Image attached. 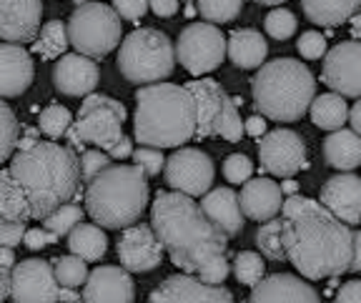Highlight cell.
Here are the masks:
<instances>
[{
  "label": "cell",
  "mask_w": 361,
  "mask_h": 303,
  "mask_svg": "<svg viewBox=\"0 0 361 303\" xmlns=\"http://www.w3.org/2000/svg\"><path fill=\"white\" fill-rule=\"evenodd\" d=\"M183 3H188V6H191V3H193V0H183Z\"/></svg>",
  "instance_id": "61"
},
{
  "label": "cell",
  "mask_w": 361,
  "mask_h": 303,
  "mask_svg": "<svg viewBox=\"0 0 361 303\" xmlns=\"http://www.w3.org/2000/svg\"><path fill=\"white\" fill-rule=\"evenodd\" d=\"M264 28L274 40H288L296 33L299 23H296V16H293L291 11H286V8H274V11L266 16Z\"/></svg>",
  "instance_id": "40"
},
{
  "label": "cell",
  "mask_w": 361,
  "mask_h": 303,
  "mask_svg": "<svg viewBox=\"0 0 361 303\" xmlns=\"http://www.w3.org/2000/svg\"><path fill=\"white\" fill-rule=\"evenodd\" d=\"M241 8L243 0H198V13L206 23H231Z\"/></svg>",
  "instance_id": "39"
},
{
  "label": "cell",
  "mask_w": 361,
  "mask_h": 303,
  "mask_svg": "<svg viewBox=\"0 0 361 303\" xmlns=\"http://www.w3.org/2000/svg\"><path fill=\"white\" fill-rule=\"evenodd\" d=\"M18 135H20V123L16 113L0 98V163H6L18 148Z\"/></svg>",
  "instance_id": "37"
},
{
  "label": "cell",
  "mask_w": 361,
  "mask_h": 303,
  "mask_svg": "<svg viewBox=\"0 0 361 303\" xmlns=\"http://www.w3.org/2000/svg\"><path fill=\"white\" fill-rule=\"evenodd\" d=\"M11 296V273L0 268V303Z\"/></svg>",
  "instance_id": "56"
},
{
  "label": "cell",
  "mask_w": 361,
  "mask_h": 303,
  "mask_svg": "<svg viewBox=\"0 0 361 303\" xmlns=\"http://www.w3.org/2000/svg\"><path fill=\"white\" fill-rule=\"evenodd\" d=\"M176 45L156 28H138L126 35L118 51V70L128 83H161L176 68Z\"/></svg>",
  "instance_id": "7"
},
{
  "label": "cell",
  "mask_w": 361,
  "mask_h": 303,
  "mask_svg": "<svg viewBox=\"0 0 361 303\" xmlns=\"http://www.w3.org/2000/svg\"><path fill=\"white\" fill-rule=\"evenodd\" d=\"M23 243H25L30 251H40V248L58 243V236H56V233H51V230H45V228H28V233H25Z\"/></svg>",
  "instance_id": "48"
},
{
  "label": "cell",
  "mask_w": 361,
  "mask_h": 303,
  "mask_svg": "<svg viewBox=\"0 0 361 303\" xmlns=\"http://www.w3.org/2000/svg\"><path fill=\"white\" fill-rule=\"evenodd\" d=\"M133 163L146 175H158L161 171H166V158H164V153H161V148H148V146L135 148Z\"/></svg>",
  "instance_id": "43"
},
{
  "label": "cell",
  "mask_w": 361,
  "mask_h": 303,
  "mask_svg": "<svg viewBox=\"0 0 361 303\" xmlns=\"http://www.w3.org/2000/svg\"><path fill=\"white\" fill-rule=\"evenodd\" d=\"M146 206L148 175L135 163H113L85 185V211L101 228H130Z\"/></svg>",
  "instance_id": "6"
},
{
  "label": "cell",
  "mask_w": 361,
  "mask_h": 303,
  "mask_svg": "<svg viewBox=\"0 0 361 303\" xmlns=\"http://www.w3.org/2000/svg\"><path fill=\"white\" fill-rule=\"evenodd\" d=\"M322 80L344 98H361V43H336L324 58Z\"/></svg>",
  "instance_id": "15"
},
{
  "label": "cell",
  "mask_w": 361,
  "mask_h": 303,
  "mask_svg": "<svg viewBox=\"0 0 361 303\" xmlns=\"http://www.w3.org/2000/svg\"><path fill=\"white\" fill-rule=\"evenodd\" d=\"M11 173L28 198L35 221H45L53 211L71 203L83 180L80 158L71 146L56 141H38L33 148L18 151L11 158Z\"/></svg>",
  "instance_id": "3"
},
{
  "label": "cell",
  "mask_w": 361,
  "mask_h": 303,
  "mask_svg": "<svg viewBox=\"0 0 361 303\" xmlns=\"http://www.w3.org/2000/svg\"><path fill=\"white\" fill-rule=\"evenodd\" d=\"M108 156H111L113 161H123V158L133 156V143H130L128 135H123V138H121V141L108 151Z\"/></svg>",
  "instance_id": "52"
},
{
  "label": "cell",
  "mask_w": 361,
  "mask_h": 303,
  "mask_svg": "<svg viewBox=\"0 0 361 303\" xmlns=\"http://www.w3.org/2000/svg\"><path fill=\"white\" fill-rule=\"evenodd\" d=\"M322 206L329 208L341 223H361V178L354 173H338L324 183Z\"/></svg>",
  "instance_id": "21"
},
{
  "label": "cell",
  "mask_w": 361,
  "mask_h": 303,
  "mask_svg": "<svg viewBox=\"0 0 361 303\" xmlns=\"http://www.w3.org/2000/svg\"><path fill=\"white\" fill-rule=\"evenodd\" d=\"M151 11L158 18H173L178 13V0H151Z\"/></svg>",
  "instance_id": "50"
},
{
  "label": "cell",
  "mask_w": 361,
  "mask_h": 303,
  "mask_svg": "<svg viewBox=\"0 0 361 303\" xmlns=\"http://www.w3.org/2000/svg\"><path fill=\"white\" fill-rule=\"evenodd\" d=\"M336 303H361V281H349L338 288Z\"/></svg>",
  "instance_id": "49"
},
{
  "label": "cell",
  "mask_w": 361,
  "mask_h": 303,
  "mask_svg": "<svg viewBox=\"0 0 361 303\" xmlns=\"http://www.w3.org/2000/svg\"><path fill=\"white\" fill-rule=\"evenodd\" d=\"M111 161H113V158L108 156L106 151H101V148L83 151V156H80V175H83V183L88 185L98 173H103L106 168H111V166H113Z\"/></svg>",
  "instance_id": "41"
},
{
  "label": "cell",
  "mask_w": 361,
  "mask_h": 303,
  "mask_svg": "<svg viewBox=\"0 0 361 303\" xmlns=\"http://www.w3.org/2000/svg\"><path fill=\"white\" fill-rule=\"evenodd\" d=\"M80 223H83V208L75 206V203H66V206L53 211V214L43 221V228L51 230V233H56V236L61 238V236H71V230Z\"/></svg>",
  "instance_id": "38"
},
{
  "label": "cell",
  "mask_w": 361,
  "mask_h": 303,
  "mask_svg": "<svg viewBox=\"0 0 361 303\" xmlns=\"http://www.w3.org/2000/svg\"><path fill=\"white\" fill-rule=\"evenodd\" d=\"M98 80H101L98 63L80 53H68V56L58 58L56 68H53V85L63 96L88 98L96 90Z\"/></svg>",
  "instance_id": "19"
},
{
  "label": "cell",
  "mask_w": 361,
  "mask_h": 303,
  "mask_svg": "<svg viewBox=\"0 0 361 303\" xmlns=\"http://www.w3.org/2000/svg\"><path fill=\"white\" fill-rule=\"evenodd\" d=\"M148 303H233V293L224 286H209L198 276L176 273L153 288Z\"/></svg>",
  "instance_id": "16"
},
{
  "label": "cell",
  "mask_w": 361,
  "mask_h": 303,
  "mask_svg": "<svg viewBox=\"0 0 361 303\" xmlns=\"http://www.w3.org/2000/svg\"><path fill=\"white\" fill-rule=\"evenodd\" d=\"M73 125V116L68 111L66 106L61 103H51V106H45L40 111V118H38V130L45 133L51 141H58L61 135H66Z\"/></svg>",
  "instance_id": "35"
},
{
  "label": "cell",
  "mask_w": 361,
  "mask_h": 303,
  "mask_svg": "<svg viewBox=\"0 0 361 303\" xmlns=\"http://www.w3.org/2000/svg\"><path fill=\"white\" fill-rule=\"evenodd\" d=\"M248 303H322L311 283L291 273H271L251 288Z\"/></svg>",
  "instance_id": "23"
},
{
  "label": "cell",
  "mask_w": 361,
  "mask_h": 303,
  "mask_svg": "<svg viewBox=\"0 0 361 303\" xmlns=\"http://www.w3.org/2000/svg\"><path fill=\"white\" fill-rule=\"evenodd\" d=\"M16 253H13V248H0V268L3 271H13L16 268Z\"/></svg>",
  "instance_id": "54"
},
{
  "label": "cell",
  "mask_w": 361,
  "mask_h": 303,
  "mask_svg": "<svg viewBox=\"0 0 361 303\" xmlns=\"http://www.w3.org/2000/svg\"><path fill=\"white\" fill-rule=\"evenodd\" d=\"M68 45H71V38H68V23L51 20L40 28L38 40L33 43V51L38 53L43 61H56V58L66 56Z\"/></svg>",
  "instance_id": "32"
},
{
  "label": "cell",
  "mask_w": 361,
  "mask_h": 303,
  "mask_svg": "<svg viewBox=\"0 0 361 303\" xmlns=\"http://www.w3.org/2000/svg\"><path fill=\"white\" fill-rule=\"evenodd\" d=\"M351 35H354V40L361 43V8L356 11V16L351 18Z\"/></svg>",
  "instance_id": "57"
},
{
  "label": "cell",
  "mask_w": 361,
  "mask_h": 303,
  "mask_svg": "<svg viewBox=\"0 0 361 303\" xmlns=\"http://www.w3.org/2000/svg\"><path fill=\"white\" fill-rule=\"evenodd\" d=\"M166 183L183 196H206L216 178L214 161L201 148H178L166 161Z\"/></svg>",
  "instance_id": "12"
},
{
  "label": "cell",
  "mask_w": 361,
  "mask_h": 303,
  "mask_svg": "<svg viewBox=\"0 0 361 303\" xmlns=\"http://www.w3.org/2000/svg\"><path fill=\"white\" fill-rule=\"evenodd\" d=\"M238 198H241L243 216L251 221H274L283 208L281 185L271 178H254L243 183Z\"/></svg>",
  "instance_id": "24"
},
{
  "label": "cell",
  "mask_w": 361,
  "mask_h": 303,
  "mask_svg": "<svg viewBox=\"0 0 361 303\" xmlns=\"http://www.w3.org/2000/svg\"><path fill=\"white\" fill-rule=\"evenodd\" d=\"M0 218L8 221H30V206L23 188L16 183L11 168H0Z\"/></svg>",
  "instance_id": "31"
},
{
  "label": "cell",
  "mask_w": 361,
  "mask_h": 303,
  "mask_svg": "<svg viewBox=\"0 0 361 303\" xmlns=\"http://www.w3.org/2000/svg\"><path fill=\"white\" fill-rule=\"evenodd\" d=\"M256 243L259 251L271 261H286V248H283V221H266L256 230Z\"/></svg>",
  "instance_id": "34"
},
{
  "label": "cell",
  "mask_w": 361,
  "mask_h": 303,
  "mask_svg": "<svg viewBox=\"0 0 361 303\" xmlns=\"http://www.w3.org/2000/svg\"><path fill=\"white\" fill-rule=\"evenodd\" d=\"M203 214L209 216L226 236H238L243 228V208H241V198L233 188L228 185H221V188H211L201 201Z\"/></svg>",
  "instance_id": "25"
},
{
  "label": "cell",
  "mask_w": 361,
  "mask_h": 303,
  "mask_svg": "<svg viewBox=\"0 0 361 303\" xmlns=\"http://www.w3.org/2000/svg\"><path fill=\"white\" fill-rule=\"evenodd\" d=\"M269 56V43L266 38L254 28H238L228 35V58L241 70L261 68Z\"/></svg>",
  "instance_id": "26"
},
{
  "label": "cell",
  "mask_w": 361,
  "mask_h": 303,
  "mask_svg": "<svg viewBox=\"0 0 361 303\" xmlns=\"http://www.w3.org/2000/svg\"><path fill=\"white\" fill-rule=\"evenodd\" d=\"M261 6H279V3H286V0H256Z\"/></svg>",
  "instance_id": "59"
},
{
  "label": "cell",
  "mask_w": 361,
  "mask_h": 303,
  "mask_svg": "<svg viewBox=\"0 0 361 303\" xmlns=\"http://www.w3.org/2000/svg\"><path fill=\"white\" fill-rule=\"evenodd\" d=\"M40 0H0V43H30L40 33Z\"/></svg>",
  "instance_id": "18"
},
{
  "label": "cell",
  "mask_w": 361,
  "mask_h": 303,
  "mask_svg": "<svg viewBox=\"0 0 361 303\" xmlns=\"http://www.w3.org/2000/svg\"><path fill=\"white\" fill-rule=\"evenodd\" d=\"M186 88L196 98V111H198L196 138L221 135L228 143L241 141L243 133H246V125H243L241 116H238V106L221 88V83H216L214 78H198L186 83Z\"/></svg>",
  "instance_id": "10"
},
{
  "label": "cell",
  "mask_w": 361,
  "mask_h": 303,
  "mask_svg": "<svg viewBox=\"0 0 361 303\" xmlns=\"http://www.w3.org/2000/svg\"><path fill=\"white\" fill-rule=\"evenodd\" d=\"M35 66L30 53L18 43H0V98H18L30 88Z\"/></svg>",
  "instance_id": "22"
},
{
  "label": "cell",
  "mask_w": 361,
  "mask_h": 303,
  "mask_svg": "<svg viewBox=\"0 0 361 303\" xmlns=\"http://www.w3.org/2000/svg\"><path fill=\"white\" fill-rule=\"evenodd\" d=\"M233 276L241 286L256 288L266 278V264L259 253L254 251H241L233 259Z\"/></svg>",
  "instance_id": "36"
},
{
  "label": "cell",
  "mask_w": 361,
  "mask_h": 303,
  "mask_svg": "<svg viewBox=\"0 0 361 303\" xmlns=\"http://www.w3.org/2000/svg\"><path fill=\"white\" fill-rule=\"evenodd\" d=\"M311 120L319 128L329 130V133L341 130L346 120H349V106H346L344 96H338V93L316 96L314 103H311Z\"/></svg>",
  "instance_id": "30"
},
{
  "label": "cell",
  "mask_w": 361,
  "mask_h": 303,
  "mask_svg": "<svg viewBox=\"0 0 361 303\" xmlns=\"http://www.w3.org/2000/svg\"><path fill=\"white\" fill-rule=\"evenodd\" d=\"M354 273L361 271V230H354V261H351V268Z\"/></svg>",
  "instance_id": "53"
},
{
  "label": "cell",
  "mask_w": 361,
  "mask_h": 303,
  "mask_svg": "<svg viewBox=\"0 0 361 303\" xmlns=\"http://www.w3.org/2000/svg\"><path fill=\"white\" fill-rule=\"evenodd\" d=\"M243 125H246V133L254 135V138H264L269 130H266V120L264 116H248L246 120H243Z\"/></svg>",
  "instance_id": "51"
},
{
  "label": "cell",
  "mask_w": 361,
  "mask_h": 303,
  "mask_svg": "<svg viewBox=\"0 0 361 303\" xmlns=\"http://www.w3.org/2000/svg\"><path fill=\"white\" fill-rule=\"evenodd\" d=\"M349 120H351V130L361 135V98H359V103H354V106H351Z\"/></svg>",
  "instance_id": "55"
},
{
  "label": "cell",
  "mask_w": 361,
  "mask_h": 303,
  "mask_svg": "<svg viewBox=\"0 0 361 303\" xmlns=\"http://www.w3.org/2000/svg\"><path fill=\"white\" fill-rule=\"evenodd\" d=\"M228 56V38L214 23H191L176 40V58L191 75H206L221 68Z\"/></svg>",
  "instance_id": "11"
},
{
  "label": "cell",
  "mask_w": 361,
  "mask_h": 303,
  "mask_svg": "<svg viewBox=\"0 0 361 303\" xmlns=\"http://www.w3.org/2000/svg\"><path fill=\"white\" fill-rule=\"evenodd\" d=\"M63 288L53 271V261L28 259L11 271L13 303H58Z\"/></svg>",
  "instance_id": "13"
},
{
  "label": "cell",
  "mask_w": 361,
  "mask_h": 303,
  "mask_svg": "<svg viewBox=\"0 0 361 303\" xmlns=\"http://www.w3.org/2000/svg\"><path fill=\"white\" fill-rule=\"evenodd\" d=\"M121 16L111 6L90 0L73 11L68 20V38L75 53L98 61L121 45Z\"/></svg>",
  "instance_id": "9"
},
{
  "label": "cell",
  "mask_w": 361,
  "mask_h": 303,
  "mask_svg": "<svg viewBox=\"0 0 361 303\" xmlns=\"http://www.w3.org/2000/svg\"><path fill=\"white\" fill-rule=\"evenodd\" d=\"M301 8L311 23L324 28H336L356 16L361 0H301Z\"/></svg>",
  "instance_id": "28"
},
{
  "label": "cell",
  "mask_w": 361,
  "mask_h": 303,
  "mask_svg": "<svg viewBox=\"0 0 361 303\" xmlns=\"http://www.w3.org/2000/svg\"><path fill=\"white\" fill-rule=\"evenodd\" d=\"M151 8V0H113V11L123 20H141Z\"/></svg>",
  "instance_id": "46"
},
{
  "label": "cell",
  "mask_w": 361,
  "mask_h": 303,
  "mask_svg": "<svg viewBox=\"0 0 361 303\" xmlns=\"http://www.w3.org/2000/svg\"><path fill=\"white\" fill-rule=\"evenodd\" d=\"M299 53L306 61H319V58H326V35H322L319 30H306L299 38Z\"/></svg>",
  "instance_id": "44"
},
{
  "label": "cell",
  "mask_w": 361,
  "mask_h": 303,
  "mask_svg": "<svg viewBox=\"0 0 361 303\" xmlns=\"http://www.w3.org/2000/svg\"><path fill=\"white\" fill-rule=\"evenodd\" d=\"M151 225L171 256V264L183 273L198 276L209 264L226 256L228 236L191 196L176 191L158 193L151 206Z\"/></svg>",
  "instance_id": "1"
},
{
  "label": "cell",
  "mask_w": 361,
  "mask_h": 303,
  "mask_svg": "<svg viewBox=\"0 0 361 303\" xmlns=\"http://www.w3.org/2000/svg\"><path fill=\"white\" fill-rule=\"evenodd\" d=\"M196 98L186 85L153 83L135 90L133 135L148 148H178L196 138Z\"/></svg>",
  "instance_id": "4"
},
{
  "label": "cell",
  "mask_w": 361,
  "mask_h": 303,
  "mask_svg": "<svg viewBox=\"0 0 361 303\" xmlns=\"http://www.w3.org/2000/svg\"><path fill=\"white\" fill-rule=\"evenodd\" d=\"M164 243L148 223H135L123 230L118 241V261L130 273H148L164 261Z\"/></svg>",
  "instance_id": "17"
},
{
  "label": "cell",
  "mask_w": 361,
  "mask_h": 303,
  "mask_svg": "<svg viewBox=\"0 0 361 303\" xmlns=\"http://www.w3.org/2000/svg\"><path fill=\"white\" fill-rule=\"evenodd\" d=\"M126 106L116 98L101 96V93H90L75 116L73 125L68 130V143L73 151H83L85 143L111 151L116 143L123 138V123H126Z\"/></svg>",
  "instance_id": "8"
},
{
  "label": "cell",
  "mask_w": 361,
  "mask_h": 303,
  "mask_svg": "<svg viewBox=\"0 0 361 303\" xmlns=\"http://www.w3.org/2000/svg\"><path fill=\"white\" fill-rule=\"evenodd\" d=\"M251 173H254V166H251V161L243 153H233V156H228L224 161V175L231 185L248 183Z\"/></svg>",
  "instance_id": "42"
},
{
  "label": "cell",
  "mask_w": 361,
  "mask_h": 303,
  "mask_svg": "<svg viewBox=\"0 0 361 303\" xmlns=\"http://www.w3.org/2000/svg\"><path fill=\"white\" fill-rule=\"evenodd\" d=\"M259 161L266 173L291 178L293 173H299L309 166L304 138L291 128L269 130L259 143Z\"/></svg>",
  "instance_id": "14"
},
{
  "label": "cell",
  "mask_w": 361,
  "mask_h": 303,
  "mask_svg": "<svg viewBox=\"0 0 361 303\" xmlns=\"http://www.w3.org/2000/svg\"><path fill=\"white\" fill-rule=\"evenodd\" d=\"M53 271H56V278H58V283H61V288H71V291L85 286V281H88V276H90L85 261L73 256V253L53 261Z\"/></svg>",
  "instance_id": "33"
},
{
  "label": "cell",
  "mask_w": 361,
  "mask_h": 303,
  "mask_svg": "<svg viewBox=\"0 0 361 303\" xmlns=\"http://www.w3.org/2000/svg\"><path fill=\"white\" fill-rule=\"evenodd\" d=\"M28 228L23 221H8V218H0V248H16L23 243Z\"/></svg>",
  "instance_id": "45"
},
{
  "label": "cell",
  "mask_w": 361,
  "mask_h": 303,
  "mask_svg": "<svg viewBox=\"0 0 361 303\" xmlns=\"http://www.w3.org/2000/svg\"><path fill=\"white\" fill-rule=\"evenodd\" d=\"M73 3H78V6H85V3H90V0H73Z\"/></svg>",
  "instance_id": "60"
},
{
  "label": "cell",
  "mask_w": 361,
  "mask_h": 303,
  "mask_svg": "<svg viewBox=\"0 0 361 303\" xmlns=\"http://www.w3.org/2000/svg\"><path fill=\"white\" fill-rule=\"evenodd\" d=\"M254 106L264 118L293 123L306 116L316 98V78L309 66L296 58L264 63L251 80Z\"/></svg>",
  "instance_id": "5"
},
{
  "label": "cell",
  "mask_w": 361,
  "mask_h": 303,
  "mask_svg": "<svg viewBox=\"0 0 361 303\" xmlns=\"http://www.w3.org/2000/svg\"><path fill=\"white\" fill-rule=\"evenodd\" d=\"M281 191L286 193V196H296V193H299V183H296V180L288 178L286 183H281Z\"/></svg>",
  "instance_id": "58"
},
{
  "label": "cell",
  "mask_w": 361,
  "mask_h": 303,
  "mask_svg": "<svg viewBox=\"0 0 361 303\" xmlns=\"http://www.w3.org/2000/svg\"><path fill=\"white\" fill-rule=\"evenodd\" d=\"M135 283L123 266H98L83 286V303H133Z\"/></svg>",
  "instance_id": "20"
},
{
  "label": "cell",
  "mask_w": 361,
  "mask_h": 303,
  "mask_svg": "<svg viewBox=\"0 0 361 303\" xmlns=\"http://www.w3.org/2000/svg\"><path fill=\"white\" fill-rule=\"evenodd\" d=\"M286 259L309 281H322L351 268L354 230L322 203L306 201L301 214L283 221Z\"/></svg>",
  "instance_id": "2"
},
{
  "label": "cell",
  "mask_w": 361,
  "mask_h": 303,
  "mask_svg": "<svg viewBox=\"0 0 361 303\" xmlns=\"http://www.w3.org/2000/svg\"><path fill=\"white\" fill-rule=\"evenodd\" d=\"M324 158L331 168L351 173L361 166V135L354 130H334L324 138Z\"/></svg>",
  "instance_id": "27"
},
{
  "label": "cell",
  "mask_w": 361,
  "mask_h": 303,
  "mask_svg": "<svg viewBox=\"0 0 361 303\" xmlns=\"http://www.w3.org/2000/svg\"><path fill=\"white\" fill-rule=\"evenodd\" d=\"M68 248H71L73 256H78V259H83V261H101L108 251V238L101 225L80 223L71 230Z\"/></svg>",
  "instance_id": "29"
},
{
  "label": "cell",
  "mask_w": 361,
  "mask_h": 303,
  "mask_svg": "<svg viewBox=\"0 0 361 303\" xmlns=\"http://www.w3.org/2000/svg\"><path fill=\"white\" fill-rule=\"evenodd\" d=\"M228 273H231V264H228L226 256H221V259H216L214 264L206 266V268L198 273V278H201L203 283H209V286H221Z\"/></svg>",
  "instance_id": "47"
}]
</instances>
